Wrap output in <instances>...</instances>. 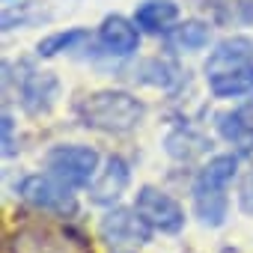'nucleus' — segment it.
Masks as SVG:
<instances>
[{
  "instance_id": "obj_1",
  "label": "nucleus",
  "mask_w": 253,
  "mask_h": 253,
  "mask_svg": "<svg viewBox=\"0 0 253 253\" xmlns=\"http://www.w3.org/2000/svg\"><path fill=\"white\" fill-rule=\"evenodd\" d=\"M78 119L104 134H128L146 116V104L122 89H98L78 101Z\"/></svg>"
},
{
  "instance_id": "obj_2",
  "label": "nucleus",
  "mask_w": 253,
  "mask_h": 253,
  "mask_svg": "<svg viewBox=\"0 0 253 253\" xmlns=\"http://www.w3.org/2000/svg\"><path fill=\"white\" fill-rule=\"evenodd\" d=\"M238 176V155H214L194 179V214L203 226H223L229 214L226 188Z\"/></svg>"
},
{
  "instance_id": "obj_3",
  "label": "nucleus",
  "mask_w": 253,
  "mask_h": 253,
  "mask_svg": "<svg viewBox=\"0 0 253 253\" xmlns=\"http://www.w3.org/2000/svg\"><path fill=\"white\" fill-rule=\"evenodd\" d=\"M18 197L39 209V211H51V214H60V217H72L78 211V197H75V188L66 185L63 179H57L54 173H30L24 176L18 185H15Z\"/></svg>"
},
{
  "instance_id": "obj_4",
  "label": "nucleus",
  "mask_w": 253,
  "mask_h": 253,
  "mask_svg": "<svg viewBox=\"0 0 253 253\" xmlns=\"http://www.w3.org/2000/svg\"><path fill=\"white\" fill-rule=\"evenodd\" d=\"M45 170L72 188H86L98 173V152L84 143H60L45 152Z\"/></svg>"
},
{
  "instance_id": "obj_5",
  "label": "nucleus",
  "mask_w": 253,
  "mask_h": 253,
  "mask_svg": "<svg viewBox=\"0 0 253 253\" xmlns=\"http://www.w3.org/2000/svg\"><path fill=\"white\" fill-rule=\"evenodd\" d=\"M134 209L137 214L158 232L164 235H176L182 232L185 226V209L179 206L176 197L164 194L161 188H152V185H143L137 194H134Z\"/></svg>"
},
{
  "instance_id": "obj_6",
  "label": "nucleus",
  "mask_w": 253,
  "mask_h": 253,
  "mask_svg": "<svg viewBox=\"0 0 253 253\" xmlns=\"http://www.w3.org/2000/svg\"><path fill=\"white\" fill-rule=\"evenodd\" d=\"M98 235L110 247H125V244H149L152 226L137 214V209H113L98 220Z\"/></svg>"
},
{
  "instance_id": "obj_7",
  "label": "nucleus",
  "mask_w": 253,
  "mask_h": 253,
  "mask_svg": "<svg viewBox=\"0 0 253 253\" xmlns=\"http://www.w3.org/2000/svg\"><path fill=\"white\" fill-rule=\"evenodd\" d=\"M18 98L21 107L30 116H45L60 98V81L54 72H27L18 81Z\"/></svg>"
},
{
  "instance_id": "obj_8",
  "label": "nucleus",
  "mask_w": 253,
  "mask_h": 253,
  "mask_svg": "<svg viewBox=\"0 0 253 253\" xmlns=\"http://www.w3.org/2000/svg\"><path fill=\"white\" fill-rule=\"evenodd\" d=\"M128 182H131V170H128V164H125V158L110 155V158L104 161V170H98L95 179L86 185L89 203H92V206H113V203L125 194Z\"/></svg>"
},
{
  "instance_id": "obj_9",
  "label": "nucleus",
  "mask_w": 253,
  "mask_h": 253,
  "mask_svg": "<svg viewBox=\"0 0 253 253\" xmlns=\"http://www.w3.org/2000/svg\"><path fill=\"white\" fill-rule=\"evenodd\" d=\"M98 45L110 57H131L140 45V27L134 18L107 15L98 27Z\"/></svg>"
},
{
  "instance_id": "obj_10",
  "label": "nucleus",
  "mask_w": 253,
  "mask_h": 253,
  "mask_svg": "<svg viewBox=\"0 0 253 253\" xmlns=\"http://www.w3.org/2000/svg\"><path fill=\"white\" fill-rule=\"evenodd\" d=\"M217 134L232 143L238 152L250 155L253 152V95L235 107V110H226V113H217Z\"/></svg>"
},
{
  "instance_id": "obj_11",
  "label": "nucleus",
  "mask_w": 253,
  "mask_h": 253,
  "mask_svg": "<svg viewBox=\"0 0 253 253\" xmlns=\"http://www.w3.org/2000/svg\"><path fill=\"white\" fill-rule=\"evenodd\" d=\"M206 81H209L211 95H217V98L253 95V60L223 66V69H211V72H206Z\"/></svg>"
},
{
  "instance_id": "obj_12",
  "label": "nucleus",
  "mask_w": 253,
  "mask_h": 253,
  "mask_svg": "<svg viewBox=\"0 0 253 253\" xmlns=\"http://www.w3.org/2000/svg\"><path fill=\"white\" fill-rule=\"evenodd\" d=\"M134 21L143 33H170L179 21V6L173 0H143L134 9Z\"/></svg>"
},
{
  "instance_id": "obj_13",
  "label": "nucleus",
  "mask_w": 253,
  "mask_h": 253,
  "mask_svg": "<svg viewBox=\"0 0 253 253\" xmlns=\"http://www.w3.org/2000/svg\"><path fill=\"white\" fill-rule=\"evenodd\" d=\"M9 247H12V253H69L63 238L54 235L45 226H24V229H18L12 235Z\"/></svg>"
},
{
  "instance_id": "obj_14",
  "label": "nucleus",
  "mask_w": 253,
  "mask_h": 253,
  "mask_svg": "<svg viewBox=\"0 0 253 253\" xmlns=\"http://www.w3.org/2000/svg\"><path fill=\"white\" fill-rule=\"evenodd\" d=\"M209 36H211V27L206 24V21H185V24H176L170 33H167V45L173 48V51H185V54H191V51H203L206 45H209Z\"/></svg>"
},
{
  "instance_id": "obj_15",
  "label": "nucleus",
  "mask_w": 253,
  "mask_h": 253,
  "mask_svg": "<svg viewBox=\"0 0 253 253\" xmlns=\"http://www.w3.org/2000/svg\"><path fill=\"white\" fill-rule=\"evenodd\" d=\"M206 6L217 24H226V27L253 24V0H209Z\"/></svg>"
},
{
  "instance_id": "obj_16",
  "label": "nucleus",
  "mask_w": 253,
  "mask_h": 253,
  "mask_svg": "<svg viewBox=\"0 0 253 253\" xmlns=\"http://www.w3.org/2000/svg\"><path fill=\"white\" fill-rule=\"evenodd\" d=\"M84 39H89V33L84 27H69V30H57V33L45 36L36 45V51H39V57H57L63 51H75Z\"/></svg>"
},
{
  "instance_id": "obj_17",
  "label": "nucleus",
  "mask_w": 253,
  "mask_h": 253,
  "mask_svg": "<svg viewBox=\"0 0 253 253\" xmlns=\"http://www.w3.org/2000/svg\"><path fill=\"white\" fill-rule=\"evenodd\" d=\"M238 206H241V211L244 214H253V170L241 179V185H238Z\"/></svg>"
},
{
  "instance_id": "obj_18",
  "label": "nucleus",
  "mask_w": 253,
  "mask_h": 253,
  "mask_svg": "<svg viewBox=\"0 0 253 253\" xmlns=\"http://www.w3.org/2000/svg\"><path fill=\"white\" fill-rule=\"evenodd\" d=\"M12 131H15V122H12L9 113H3V155L6 158L15 155V137H12Z\"/></svg>"
},
{
  "instance_id": "obj_19",
  "label": "nucleus",
  "mask_w": 253,
  "mask_h": 253,
  "mask_svg": "<svg viewBox=\"0 0 253 253\" xmlns=\"http://www.w3.org/2000/svg\"><path fill=\"white\" fill-rule=\"evenodd\" d=\"M6 3H12V0H6Z\"/></svg>"
}]
</instances>
